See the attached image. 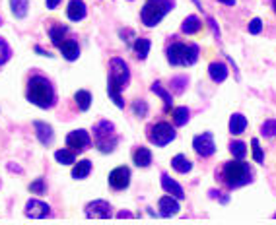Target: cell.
<instances>
[{
	"instance_id": "obj_30",
	"label": "cell",
	"mask_w": 276,
	"mask_h": 225,
	"mask_svg": "<svg viewBox=\"0 0 276 225\" xmlns=\"http://www.w3.org/2000/svg\"><path fill=\"white\" fill-rule=\"evenodd\" d=\"M152 91H154L156 95L162 97L164 105H166V109L169 111V109H171V103H173V99H171V95H169V93H167L166 89L162 87V84H160V82H154V84H152Z\"/></svg>"
},
{
	"instance_id": "obj_34",
	"label": "cell",
	"mask_w": 276,
	"mask_h": 225,
	"mask_svg": "<svg viewBox=\"0 0 276 225\" xmlns=\"http://www.w3.org/2000/svg\"><path fill=\"white\" fill-rule=\"evenodd\" d=\"M251 148H253V157L257 163H263L265 161V155H263V150H261V144H259V140L253 138L251 140Z\"/></svg>"
},
{
	"instance_id": "obj_6",
	"label": "cell",
	"mask_w": 276,
	"mask_h": 225,
	"mask_svg": "<svg viewBox=\"0 0 276 225\" xmlns=\"http://www.w3.org/2000/svg\"><path fill=\"white\" fill-rule=\"evenodd\" d=\"M94 142H96L98 150L103 151V153H111V151L115 150L119 138H117V132H115L113 122H109V120L96 122V126H94Z\"/></svg>"
},
{
	"instance_id": "obj_31",
	"label": "cell",
	"mask_w": 276,
	"mask_h": 225,
	"mask_svg": "<svg viewBox=\"0 0 276 225\" xmlns=\"http://www.w3.org/2000/svg\"><path fill=\"white\" fill-rule=\"evenodd\" d=\"M230 151L233 153V157H235V159H243V157L247 155V148H245V144H243V142H237V140H233L232 144H230Z\"/></svg>"
},
{
	"instance_id": "obj_28",
	"label": "cell",
	"mask_w": 276,
	"mask_h": 225,
	"mask_svg": "<svg viewBox=\"0 0 276 225\" xmlns=\"http://www.w3.org/2000/svg\"><path fill=\"white\" fill-rule=\"evenodd\" d=\"M74 101H76L80 111H88L89 105H91V93L86 91V89H80V91H76V95H74Z\"/></svg>"
},
{
	"instance_id": "obj_4",
	"label": "cell",
	"mask_w": 276,
	"mask_h": 225,
	"mask_svg": "<svg viewBox=\"0 0 276 225\" xmlns=\"http://www.w3.org/2000/svg\"><path fill=\"white\" fill-rule=\"evenodd\" d=\"M167 60L173 66H193L199 60V47L193 43H171L167 47Z\"/></svg>"
},
{
	"instance_id": "obj_20",
	"label": "cell",
	"mask_w": 276,
	"mask_h": 225,
	"mask_svg": "<svg viewBox=\"0 0 276 225\" xmlns=\"http://www.w3.org/2000/svg\"><path fill=\"white\" fill-rule=\"evenodd\" d=\"M200 27H202V22H200L199 16H187L183 25H181V31L187 33V35H195V33L200 31Z\"/></svg>"
},
{
	"instance_id": "obj_17",
	"label": "cell",
	"mask_w": 276,
	"mask_h": 225,
	"mask_svg": "<svg viewBox=\"0 0 276 225\" xmlns=\"http://www.w3.org/2000/svg\"><path fill=\"white\" fill-rule=\"evenodd\" d=\"M60 49V53L63 56L67 58V60H76L78 56H80V47L74 39H67V41H63V45L58 47Z\"/></svg>"
},
{
	"instance_id": "obj_23",
	"label": "cell",
	"mask_w": 276,
	"mask_h": 225,
	"mask_svg": "<svg viewBox=\"0 0 276 225\" xmlns=\"http://www.w3.org/2000/svg\"><path fill=\"white\" fill-rule=\"evenodd\" d=\"M171 117H173V124L175 126H185L191 118V111L187 107H175L171 111Z\"/></svg>"
},
{
	"instance_id": "obj_15",
	"label": "cell",
	"mask_w": 276,
	"mask_h": 225,
	"mask_svg": "<svg viewBox=\"0 0 276 225\" xmlns=\"http://www.w3.org/2000/svg\"><path fill=\"white\" fill-rule=\"evenodd\" d=\"M160 215H164V217H171V215H175L179 212V202H177L175 196H164V198H160Z\"/></svg>"
},
{
	"instance_id": "obj_11",
	"label": "cell",
	"mask_w": 276,
	"mask_h": 225,
	"mask_svg": "<svg viewBox=\"0 0 276 225\" xmlns=\"http://www.w3.org/2000/svg\"><path fill=\"white\" fill-rule=\"evenodd\" d=\"M113 208H111L109 202H105V200H94V202H89L86 206V215L88 217H98V219H109L113 212H111Z\"/></svg>"
},
{
	"instance_id": "obj_39",
	"label": "cell",
	"mask_w": 276,
	"mask_h": 225,
	"mask_svg": "<svg viewBox=\"0 0 276 225\" xmlns=\"http://www.w3.org/2000/svg\"><path fill=\"white\" fill-rule=\"evenodd\" d=\"M208 23H210V27H212V31H214V37H216V39H220V29H218L216 22H214L212 18H208Z\"/></svg>"
},
{
	"instance_id": "obj_2",
	"label": "cell",
	"mask_w": 276,
	"mask_h": 225,
	"mask_svg": "<svg viewBox=\"0 0 276 225\" xmlns=\"http://www.w3.org/2000/svg\"><path fill=\"white\" fill-rule=\"evenodd\" d=\"M27 101L41 109H51L55 105V87L43 76H34L27 82Z\"/></svg>"
},
{
	"instance_id": "obj_43",
	"label": "cell",
	"mask_w": 276,
	"mask_h": 225,
	"mask_svg": "<svg viewBox=\"0 0 276 225\" xmlns=\"http://www.w3.org/2000/svg\"><path fill=\"white\" fill-rule=\"evenodd\" d=\"M119 217H133V214H131V212H121Z\"/></svg>"
},
{
	"instance_id": "obj_27",
	"label": "cell",
	"mask_w": 276,
	"mask_h": 225,
	"mask_svg": "<svg viewBox=\"0 0 276 225\" xmlns=\"http://www.w3.org/2000/svg\"><path fill=\"white\" fill-rule=\"evenodd\" d=\"M150 47H152L150 39L140 37V39H136V41H134V53H136V56H138L140 60H144V58L148 56V53H150Z\"/></svg>"
},
{
	"instance_id": "obj_7",
	"label": "cell",
	"mask_w": 276,
	"mask_h": 225,
	"mask_svg": "<svg viewBox=\"0 0 276 225\" xmlns=\"http://www.w3.org/2000/svg\"><path fill=\"white\" fill-rule=\"evenodd\" d=\"M175 128L169 124V122H158L154 124L150 132H148V138L154 146H167L169 142L175 140Z\"/></svg>"
},
{
	"instance_id": "obj_32",
	"label": "cell",
	"mask_w": 276,
	"mask_h": 225,
	"mask_svg": "<svg viewBox=\"0 0 276 225\" xmlns=\"http://www.w3.org/2000/svg\"><path fill=\"white\" fill-rule=\"evenodd\" d=\"M261 132H263V136H266V138L276 136V120H274V118H268V120H265V124H263Z\"/></svg>"
},
{
	"instance_id": "obj_3",
	"label": "cell",
	"mask_w": 276,
	"mask_h": 225,
	"mask_svg": "<svg viewBox=\"0 0 276 225\" xmlns=\"http://www.w3.org/2000/svg\"><path fill=\"white\" fill-rule=\"evenodd\" d=\"M251 167L243 159L228 161L222 169V181L226 182L230 188H237V186H245L251 182Z\"/></svg>"
},
{
	"instance_id": "obj_25",
	"label": "cell",
	"mask_w": 276,
	"mask_h": 225,
	"mask_svg": "<svg viewBox=\"0 0 276 225\" xmlns=\"http://www.w3.org/2000/svg\"><path fill=\"white\" fill-rule=\"evenodd\" d=\"M89 173H91V161L82 159L74 165V169H72V177H74V179H86Z\"/></svg>"
},
{
	"instance_id": "obj_41",
	"label": "cell",
	"mask_w": 276,
	"mask_h": 225,
	"mask_svg": "<svg viewBox=\"0 0 276 225\" xmlns=\"http://www.w3.org/2000/svg\"><path fill=\"white\" fill-rule=\"evenodd\" d=\"M35 53H39V54H41V56H53V54H49V53H47V51H43V49H41L39 45H35Z\"/></svg>"
},
{
	"instance_id": "obj_21",
	"label": "cell",
	"mask_w": 276,
	"mask_h": 225,
	"mask_svg": "<svg viewBox=\"0 0 276 225\" xmlns=\"http://www.w3.org/2000/svg\"><path fill=\"white\" fill-rule=\"evenodd\" d=\"M67 25H60V23H56V25H51L49 27V37H51V41L55 47H60L63 41H65V35H67Z\"/></svg>"
},
{
	"instance_id": "obj_10",
	"label": "cell",
	"mask_w": 276,
	"mask_h": 225,
	"mask_svg": "<svg viewBox=\"0 0 276 225\" xmlns=\"http://www.w3.org/2000/svg\"><path fill=\"white\" fill-rule=\"evenodd\" d=\"M193 148H195V151H197L199 155H202V157H210V155L216 151L212 134H210V132H204V134L195 136V140H193Z\"/></svg>"
},
{
	"instance_id": "obj_33",
	"label": "cell",
	"mask_w": 276,
	"mask_h": 225,
	"mask_svg": "<svg viewBox=\"0 0 276 225\" xmlns=\"http://www.w3.org/2000/svg\"><path fill=\"white\" fill-rule=\"evenodd\" d=\"M133 111L136 117H146V113H148V105H146V101H142V99H138V101H134L133 103Z\"/></svg>"
},
{
	"instance_id": "obj_45",
	"label": "cell",
	"mask_w": 276,
	"mask_h": 225,
	"mask_svg": "<svg viewBox=\"0 0 276 225\" xmlns=\"http://www.w3.org/2000/svg\"><path fill=\"white\" fill-rule=\"evenodd\" d=\"M272 8H274V12H276V0H272Z\"/></svg>"
},
{
	"instance_id": "obj_37",
	"label": "cell",
	"mask_w": 276,
	"mask_h": 225,
	"mask_svg": "<svg viewBox=\"0 0 276 225\" xmlns=\"http://www.w3.org/2000/svg\"><path fill=\"white\" fill-rule=\"evenodd\" d=\"M171 84H173V89L181 93V91L185 89V84H187V78H183V76H181V78H173V80H171Z\"/></svg>"
},
{
	"instance_id": "obj_19",
	"label": "cell",
	"mask_w": 276,
	"mask_h": 225,
	"mask_svg": "<svg viewBox=\"0 0 276 225\" xmlns=\"http://www.w3.org/2000/svg\"><path fill=\"white\" fill-rule=\"evenodd\" d=\"M245 128H247V118L243 117L241 113H235V115H232V118H230V132H232L233 136H239V134H243V132H245Z\"/></svg>"
},
{
	"instance_id": "obj_35",
	"label": "cell",
	"mask_w": 276,
	"mask_h": 225,
	"mask_svg": "<svg viewBox=\"0 0 276 225\" xmlns=\"http://www.w3.org/2000/svg\"><path fill=\"white\" fill-rule=\"evenodd\" d=\"M29 190H32L34 194H45V190H47L45 179H35V181L29 184Z\"/></svg>"
},
{
	"instance_id": "obj_42",
	"label": "cell",
	"mask_w": 276,
	"mask_h": 225,
	"mask_svg": "<svg viewBox=\"0 0 276 225\" xmlns=\"http://www.w3.org/2000/svg\"><path fill=\"white\" fill-rule=\"evenodd\" d=\"M218 2L226 4V6H233V4H235V0H218Z\"/></svg>"
},
{
	"instance_id": "obj_14",
	"label": "cell",
	"mask_w": 276,
	"mask_h": 225,
	"mask_svg": "<svg viewBox=\"0 0 276 225\" xmlns=\"http://www.w3.org/2000/svg\"><path fill=\"white\" fill-rule=\"evenodd\" d=\"M34 126H35V134H37V140H39L43 146H51V144H53V140H55L53 128H51L49 124L41 122V120H35Z\"/></svg>"
},
{
	"instance_id": "obj_29",
	"label": "cell",
	"mask_w": 276,
	"mask_h": 225,
	"mask_svg": "<svg viewBox=\"0 0 276 225\" xmlns=\"http://www.w3.org/2000/svg\"><path fill=\"white\" fill-rule=\"evenodd\" d=\"M55 159L58 161V163H63V165H70V163H74L76 161V151H72L70 148L68 150H58L55 151Z\"/></svg>"
},
{
	"instance_id": "obj_44",
	"label": "cell",
	"mask_w": 276,
	"mask_h": 225,
	"mask_svg": "<svg viewBox=\"0 0 276 225\" xmlns=\"http://www.w3.org/2000/svg\"><path fill=\"white\" fill-rule=\"evenodd\" d=\"M8 169H10V171H18V173H22V169H20V167H14V165H8Z\"/></svg>"
},
{
	"instance_id": "obj_38",
	"label": "cell",
	"mask_w": 276,
	"mask_h": 225,
	"mask_svg": "<svg viewBox=\"0 0 276 225\" xmlns=\"http://www.w3.org/2000/svg\"><path fill=\"white\" fill-rule=\"evenodd\" d=\"M261 31H263V22L257 18V20H253V22L249 23V33H253V35H259Z\"/></svg>"
},
{
	"instance_id": "obj_16",
	"label": "cell",
	"mask_w": 276,
	"mask_h": 225,
	"mask_svg": "<svg viewBox=\"0 0 276 225\" xmlns=\"http://www.w3.org/2000/svg\"><path fill=\"white\" fill-rule=\"evenodd\" d=\"M162 186H164V190H166L167 194H171V196H175V198H179V200H183L185 198V192H183V188H181V184L179 182H175L169 175H162Z\"/></svg>"
},
{
	"instance_id": "obj_12",
	"label": "cell",
	"mask_w": 276,
	"mask_h": 225,
	"mask_svg": "<svg viewBox=\"0 0 276 225\" xmlns=\"http://www.w3.org/2000/svg\"><path fill=\"white\" fill-rule=\"evenodd\" d=\"M25 215L34 219H43L47 215H51V208L49 204L41 202V200H29L25 204Z\"/></svg>"
},
{
	"instance_id": "obj_8",
	"label": "cell",
	"mask_w": 276,
	"mask_h": 225,
	"mask_svg": "<svg viewBox=\"0 0 276 225\" xmlns=\"http://www.w3.org/2000/svg\"><path fill=\"white\" fill-rule=\"evenodd\" d=\"M91 144V138L86 130H72L67 136V146L72 151H84L89 148Z\"/></svg>"
},
{
	"instance_id": "obj_40",
	"label": "cell",
	"mask_w": 276,
	"mask_h": 225,
	"mask_svg": "<svg viewBox=\"0 0 276 225\" xmlns=\"http://www.w3.org/2000/svg\"><path fill=\"white\" fill-rule=\"evenodd\" d=\"M45 2H47V8H49V10H55L60 0H45Z\"/></svg>"
},
{
	"instance_id": "obj_9",
	"label": "cell",
	"mask_w": 276,
	"mask_h": 225,
	"mask_svg": "<svg viewBox=\"0 0 276 225\" xmlns=\"http://www.w3.org/2000/svg\"><path fill=\"white\" fill-rule=\"evenodd\" d=\"M131 184V169L129 167H117L109 173V186L113 190H125Z\"/></svg>"
},
{
	"instance_id": "obj_24",
	"label": "cell",
	"mask_w": 276,
	"mask_h": 225,
	"mask_svg": "<svg viewBox=\"0 0 276 225\" xmlns=\"http://www.w3.org/2000/svg\"><path fill=\"white\" fill-rule=\"evenodd\" d=\"M171 167H173L177 173L185 175V173H189L191 169H193V163H191L185 155H181V153H179V155H175V157L171 159Z\"/></svg>"
},
{
	"instance_id": "obj_13",
	"label": "cell",
	"mask_w": 276,
	"mask_h": 225,
	"mask_svg": "<svg viewBox=\"0 0 276 225\" xmlns=\"http://www.w3.org/2000/svg\"><path fill=\"white\" fill-rule=\"evenodd\" d=\"M67 16L70 22H82L86 18V4H84V0H70L67 8Z\"/></svg>"
},
{
	"instance_id": "obj_36",
	"label": "cell",
	"mask_w": 276,
	"mask_h": 225,
	"mask_svg": "<svg viewBox=\"0 0 276 225\" xmlns=\"http://www.w3.org/2000/svg\"><path fill=\"white\" fill-rule=\"evenodd\" d=\"M10 58V47L6 45V41L0 37V65H4Z\"/></svg>"
},
{
	"instance_id": "obj_18",
	"label": "cell",
	"mask_w": 276,
	"mask_h": 225,
	"mask_svg": "<svg viewBox=\"0 0 276 225\" xmlns=\"http://www.w3.org/2000/svg\"><path fill=\"white\" fill-rule=\"evenodd\" d=\"M208 74L216 84H222L228 78V66L224 65V62H212L208 66Z\"/></svg>"
},
{
	"instance_id": "obj_26",
	"label": "cell",
	"mask_w": 276,
	"mask_h": 225,
	"mask_svg": "<svg viewBox=\"0 0 276 225\" xmlns=\"http://www.w3.org/2000/svg\"><path fill=\"white\" fill-rule=\"evenodd\" d=\"M10 8H12V14H14L18 20H23V18L27 16L29 2H27V0H10Z\"/></svg>"
},
{
	"instance_id": "obj_5",
	"label": "cell",
	"mask_w": 276,
	"mask_h": 225,
	"mask_svg": "<svg viewBox=\"0 0 276 225\" xmlns=\"http://www.w3.org/2000/svg\"><path fill=\"white\" fill-rule=\"evenodd\" d=\"M173 8V0H146L140 18L146 27H154L164 20L167 12Z\"/></svg>"
},
{
	"instance_id": "obj_22",
	"label": "cell",
	"mask_w": 276,
	"mask_h": 225,
	"mask_svg": "<svg viewBox=\"0 0 276 225\" xmlns=\"http://www.w3.org/2000/svg\"><path fill=\"white\" fill-rule=\"evenodd\" d=\"M133 157L138 167H148L152 163V151L148 150V148H136Z\"/></svg>"
},
{
	"instance_id": "obj_1",
	"label": "cell",
	"mask_w": 276,
	"mask_h": 225,
	"mask_svg": "<svg viewBox=\"0 0 276 225\" xmlns=\"http://www.w3.org/2000/svg\"><path fill=\"white\" fill-rule=\"evenodd\" d=\"M129 82H131V70H129V65H127L122 58H119V56L111 58L107 93H109V97L113 99V103H115L119 109L125 107V101H122V97H121V91L129 86Z\"/></svg>"
}]
</instances>
